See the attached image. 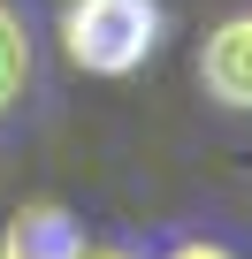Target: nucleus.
<instances>
[{
    "instance_id": "6",
    "label": "nucleus",
    "mask_w": 252,
    "mask_h": 259,
    "mask_svg": "<svg viewBox=\"0 0 252 259\" xmlns=\"http://www.w3.org/2000/svg\"><path fill=\"white\" fill-rule=\"evenodd\" d=\"M77 259H130V251H115V244H77Z\"/></svg>"
},
{
    "instance_id": "1",
    "label": "nucleus",
    "mask_w": 252,
    "mask_h": 259,
    "mask_svg": "<svg viewBox=\"0 0 252 259\" xmlns=\"http://www.w3.org/2000/svg\"><path fill=\"white\" fill-rule=\"evenodd\" d=\"M61 46L92 76H130L161 46V0H69L61 8Z\"/></svg>"
},
{
    "instance_id": "4",
    "label": "nucleus",
    "mask_w": 252,
    "mask_h": 259,
    "mask_svg": "<svg viewBox=\"0 0 252 259\" xmlns=\"http://www.w3.org/2000/svg\"><path fill=\"white\" fill-rule=\"evenodd\" d=\"M23 92H31V38H23V16L0 0V114H16Z\"/></svg>"
},
{
    "instance_id": "2",
    "label": "nucleus",
    "mask_w": 252,
    "mask_h": 259,
    "mask_svg": "<svg viewBox=\"0 0 252 259\" xmlns=\"http://www.w3.org/2000/svg\"><path fill=\"white\" fill-rule=\"evenodd\" d=\"M199 84H206V99L252 114V8L206 31V46H199Z\"/></svg>"
},
{
    "instance_id": "3",
    "label": "nucleus",
    "mask_w": 252,
    "mask_h": 259,
    "mask_svg": "<svg viewBox=\"0 0 252 259\" xmlns=\"http://www.w3.org/2000/svg\"><path fill=\"white\" fill-rule=\"evenodd\" d=\"M77 244H84V229L69 221V206L39 198V206H23V213L8 221V236H0V259H77Z\"/></svg>"
},
{
    "instance_id": "5",
    "label": "nucleus",
    "mask_w": 252,
    "mask_h": 259,
    "mask_svg": "<svg viewBox=\"0 0 252 259\" xmlns=\"http://www.w3.org/2000/svg\"><path fill=\"white\" fill-rule=\"evenodd\" d=\"M161 259H237V251H222V244H206V236H184V244H168Z\"/></svg>"
}]
</instances>
